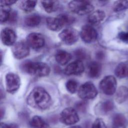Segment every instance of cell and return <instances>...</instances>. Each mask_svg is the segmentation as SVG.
<instances>
[{
  "label": "cell",
  "instance_id": "obj_30",
  "mask_svg": "<svg viewBox=\"0 0 128 128\" xmlns=\"http://www.w3.org/2000/svg\"><path fill=\"white\" fill-rule=\"evenodd\" d=\"M74 55L77 59L76 60L82 61L86 57V52L83 49L79 48L75 51Z\"/></svg>",
  "mask_w": 128,
  "mask_h": 128
},
{
  "label": "cell",
  "instance_id": "obj_35",
  "mask_svg": "<svg viewBox=\"0 0 128 128\" xmlns=\"http://www.w3.org/2000/svg\"><path fill=\"white\" fill-rule=\"evenodd\" d=\"M104 56H105L104 53L102 51L98 52L96 54V57L98 60H102L104 58Z\"/></svg>",
  "mask_w": 128,
  "mask_h": 128
},
{
  "label": "cell",
  "instance_id": "obj_31",
  "mask_svg": "<svg viewBox=\"0 0 128 128\" xmlns=\"http://www.w3.org/2000/svg\"><path fill=\"white\" fill-rule=\"evenodd\" d=\"M118 38L123 42H128V32H121L118 34Z\"/></svg>",
  "mask_w": 128,
  "mask_h": 128
},
{
  "label": "cell",
  "instance_id": "obj_24",
  "mask_svg": "<svg viewBox=\"0 0 128 128\" xmlns=\"http://www.w3.org/2000/svg\"><path fill=\"white\" fill-rule=\"evenodd\" d=\"M41 22L40 16L36 14L28 16L24 19L25 24L29 27H34L38 26Z\"/></svg>",
  "mask_w": 128,
  "mask_h": 128
},
{
  "label": "cell",
  "instance_id": "obj_6",
  "mask_svg": "<svg viewBox=\"0 0 128 128\" xmlns=\"http://www.w3.org/2000/svg\"><path fill=\"white\" fill-rule=\"evenodd\" d=\"M78 96L82 100H90L96 96L98 90L92 82H86L78 88Z\"/></svg>",
  "mask_w": 128,
  "mask_h": 128
},
{
  "label": "cell",
  "instance_id": "obj_27",
  "mask_svg": "<svg viewBox=\"0 0 128 128\" xmlns=\"http://www.w3.org/2000/svg\"><path fill=\"white\" fill-rule=\"evenodd\" d=\"M128 8V0H117L116 1L112 6V9L116 12L122 11Z\"/></svg>",
  "mask_w": 128,
  "mask_h": 128
},
{
  "label": "cell",
  "instance_id": "obj_13",
  "mask_svg": "<svg viewBox=\"0 0 128 128\" xmlns=\"http://www.w3.org/2000/svg\"><path fill=\"white\" fill-rule=\"evenodd\" d=\"M0 38L2 43L4 45L10 46L15 44L16 36L14 30L6 28L2 30Z\"/></svg>",
  "mask_w": 128,
  "mask_h": 128
},
{
  "label": "cell",
  "instance_id": "obj_23",
  "mask_svg": "<svg viewBox=\"0 0 128 128\" xmlns=\"http://www.w3.org/2000/svg\"><path fill=\"white\" fill-rule=\"evenodd\" d=\"M41 2L44 10L48 13L54 12L58 8L59 3L58 1H42Z\"/></svg>",
  "mask_w": 128,
  "mask_h": 128
},
{
  "label": "cell",
  "instance_id": "obj_32",
  "mask_svg": "<svg viewBox=\"0 0 128 128\" xmlns=\"http://www.w3.org/2000/svg\"><path fill=\"white\" fill-rule=\"evenodd\" d=\"M0 128H18V125L16 124H6L4 122H0Z\"/></svg>",
  "mask_w": 128,
  "mask_h": 128
},
{
  "label": "cell",
  "instance_id": "obj_36",
  "mask_svg": "<svg viewBox=\"0 0 128 128\" xmlns=\"http://www.w3.org/2000/svg\"><path fill=\"white\" fill-rule=\"evenodd\" d=\"M68 128H82V127L79 126H70Z\"/></svg>",
  "mask_w": 128,
  "mask_h": 128
},
{
  "label": "cell",
  "instance_id": "obj_10",
  "mask_svg": "<svg viewBox=\"0 0 128 128\" xmlns=\"http://www.w3.org/2000/svg\"><path fill=\"white\" fill-rule=\"evenodd\" d=\"M80 35L82 40L86 43L93 42L98 38L96 30L90 24L84 26L81 29Z\"/></svg>",
  "mask_w": 128,
  "mask_h": 128
},
{
  "label": "cell",
  "instance_id": "obj_28",
  "mask_svg": "<svg viewBox=\"0 0 128 128\" xmlns=\"http://www.w3.org/2000/svg\"><path fill=\"white\" fill-rule=\"evenodd\" d=\"M78 86V82L74 80H69L66 84V88L70 94H74L76 92Z\"/></svg>",
  "mask_w": 128,
  "mask_h": 128
},
{
  "label": "cell",
  "instance_id": "obj_4",
  "mask_svg": "<svg viewBox=\"0 0 128 128\" xmlns=\"http://www.w3.org/2000/svg\"><path fill=\"white\" fill-rule=\"evenodd\" d=\"M117 86L115 77L112 75L106 76L100 82L99 86L101 91L106 95H112L116 91Z\"/></svg>",
  "mask_w": 128,
  "mask_h": 128
},
{
  "label": "cell",
  "instance_id": "obj_7",
  "mask_svg": "<svg viewBox=\"0 0 128 128\" xmlns=\"http://www.w3.org/2000/svg\"><path fill=\"white\" fill-rule=\"evenodd\" d=\"M80 34L74 28H68L64 29L59 34V38L64 44L68 45L75 43L78 39Z\"/></svg>",
  "mask_w": 128,
  "mask_h": 128
},
{
  "label": "cell",
  "instance_id": "obj_15",
  "mask_svg": "<svg viewBox=\"0 0 128 128\" xmlns=\"http://www.w3.org/2000/svg\"><path fill=\"white\" fill-rule=\"evenodd\" d=\"M46 23L48 28L52 31H58L65 26L62 20L59 15L56 18H46Z\"/></svg>",
  "mask_w": 128,
  "mask_h": 128
},
{
  "label": "cell",
  "instance_id": "obj_5",
  "mask_svg": "<svg viewBox=\"0 0 128 128\" xmlns=\"http://www.w3.org/2000/svg\"><path fill=\"white\" fill-rule=\"evenodd\" d=\"M79 116L76 109L68 107L64 109L60 114V120L64 124L72 125L79 121Z\"/></svg>",
  "mask_w": 128,
  "mask_h": 128
},
{
  "label": "cell",
  "instance_id": "obj_33",
  "mask_svg": "<svg viewBox=\"0 0 128 128\" xmlns=\"http://www.w3.org/2000/svg\"><path fill=\"white\" fill-rule=\"evenodd\" d=\"M16 1L13 0H2L0 1V6H9L10 5L16 2Z\"/></svg>",
  "mask_w": 128,
  "mask_h": 128
},
{
  "label": "cell",
  "instance_id": "obj_12",
  "mask_svg": "<svg viewBox=\"0 0 128 128\" xmlns=\"http://www.w3.org/2000/svg\"><path fill=\"white\" fill-rule=\"evenodd\" d=\"M84 70V65L82 61L76 60L68 64L64 70L66 74L79 75L82 74Z\"/></svg>",
  "mask_w": 128,
  "mask_h": 128
},
{
  "label": "cell",
  "instance_id": "obj_18",
  "mask_svg": "<svg viewBox=\"0 0 128 128\" xmlns=\"http://www.w3.org/2000/svg\"><path fill=\"white\" fill-rule=\"evenodd\" d=\"M88 75L91 78H97L100 74L102 71V66L100 64L97 62H91L88 68Z\"/></svg>",
  "mask_w": 128,
  "mask_h": 128
},
{
  "label": "cell",
  "instance_id": "obj_3",
  "mask_svg": "<svg viewBox=\"0 0 128 128\" xmlns=\"http://www.w3.org/2000/svg\"><path fill=\"white\" fill-rule=\"evenodd\" d=\"M68 6L71 12L78 15L88 14L94 10V6L88 1L72 0L69 2Z\"/></svg>",
  "mask_w": 128,
  "mask_h": 128
},
{
  "label": "cell",
  "instance_id": "obj_16",
  "mask_svg": "<svg viewBox=\"0 0 128 128\" xmlns=\"http://www.w3.org/2000/svg\"><path fill=\"white\" fill-rule=\"evenodd\" d=\"M106 14L103 10H96L92 12L88 18L90 25H97L100 24L105 18Z\"/></svg>",
  "mask_w": 128,
  "mask_h": 128
},
{
  "label": "cell",
  "instance_id": "obj_25",
  "mask_svg": "<svg viewBox=\"0 0 128 128\" xmlns=\"http://www.w3.org/2000/svg\"><path fill=\"white\" fill-rule=\"evenodd\" d=\"M36 2L35 0H22L20 2V8L26 12H30L34 10Z\"/></svg>",
  "mask_w": 128,
  "mask_h": 128
},
{
  "label": "cell",
  "instance_id": "obj_29",
  "mask_svg": "<svg viewBox=\"0 0 128 128\" xmlns=\"http://www.w3.org/2000/svg\"><path fill=\"white\" fill-rule=\"evenodd\" d=\"M92 128H106V126L102 118H97L93 122Z\"/></svg>",
  "mask_w": 128,
  "mask_h": 128
},
{
  "label": "cell",
  "instance_id": "obj_11",
  "mask_svg": "<svg viewBox=\"0 0 128 128\" xmlns=\"http://www.w3.org/2000/svg\"><path fill=\"white\" fill-rule=\"evenodd\" d=\"M26 42L28 45L34 49H39L42 48L45 43L44 36L39 33L32 32L26 37Z\"/></svg>",
  "mask_w": 128,
  "mask_h": 128
},
{
  "label": "cell",
  "instance_id": "obj_2",
  "mask_svg": "<svg viewBox=\"0 0 128 128\" xmlns=\"http://www.w3.org/2000/svg\"><path fill=\"white\" fill-rule=\"evenodd\" d=\"M22 68L27 74L37 77L47 76L50 72L49 66L42 62L28 61L24 63Z\"/></svg>",
  "mask_w": 128,
  "mask_h": 128
},
{
  "label": "cell",
  "instance_id": "obj_22",
  "mask_svg": "<svg viewBox=\"0 0 128 128\" xmlns=\"http://www.w3.org/2000/svg\"><path fill=\"white\" fill-rule=\"evenodd\" d=\"M30 126L32 128H48V124L40 116H34L29 122Z\"/></svg>",
  "mask_w": 128,
  "mask_h": 128
},
{
  "label": "cell",
  "instance_id": "obj_21",
  "mask_svg": "<svg viewBox=\"0 0 128 128\" xmlns=\"http://www.w3.org/2000/svg\"><path fill=\"white\" fill-rule=\"evenodd\" d=\"M128 98V88L125 86H120L118 88L116 94L115 100L118 104L124 102Z\"/></svg>",
  "mask_w": 128,
  "mask_h": 128
},
{
  "label": "cell",
  "instance_id": "obj_1",
  "mask_svg": "<svg viewBox=\"0 0 128 128\" xmlns=\"http://www.w3.org/2000/svg\"><path fill=\"white\" fill-rule=\"evenodd\" d=\"M28 106L39 110H45L52 104V98L48 93L42 87L34 88L26 98Z\"/></svg>",
  "mask_w": 128,
  "mask_h": 128
},
{
  "label": "cell",
  "instance_id": "obj_8",
  "mask_svg": "<svg viewBox=\"0 0 128 128\" xmlns=\"http://www.w3.org/2000/svg\"><path fill=\"white\" fill-rule=\"evenodd\" d=\"M30 52V46L26 42L22 40L15 43L12 48V54L17 59L26 58L29 54Z\"/></svg>",
  "mask_w": 128,
  "mask_h": 128
},
{
  "label": "cell",
  "instance_id": "obj_17",
  "mask_svg": "<svg viewBox=\"0 0 128 128\" xmlns=\"http://www.w3.org/2000/svg\"><path fill=\"white\" fill-rule=\"evenodd\" d=\"M128 120L126 116L122 114H116L112 118V128H126Z\"/></svg>",
  "mask_w": 128,
  "mask_h": 128
},
{
  "label": "cell",
  "instance_id": "obj_19",
  "mask_svg": "<svg viewBox=\"0 0 128 128\" xmlns=\"http://www.w3.org/2000/svg\"><path fill=\"white\" fill-rule=\"evenodd\" d=\"M115 75L120 78L128 77V62H120L114 70Z\"/></svg>",
  "mask_w": 128,
  "mask_h": 128
},
{
  "label": "cell",
  "instance_id": "obj_20",
  "mask_svg": "<svg viewBox=\"0 0 128 128\" xmlns=\"http://www.w3.org/2000/svg\"><path fill=\"white\" fill-rule=\"evenodd\" d=\"M72 57V56L70 53L63 50H58L55 55V58L56 62L62 66L68 63L71 60Z\"/></svg>",
  "mask_w": 128,
  "mask_h": 128
},
{
  "label": "cell",
  "instance_id": "obj_14",
  "mask_svg": "<svg viewBox=\"0 0 128 128\" xmlns=\"http://www.w3.org/2000/svg\"><path fill=\"white\" fill-rule=\"evenodd\" d=\"M114 108V102L110 100H106L98 104L95 107V112L98 115H106L111 112Z\"/></svg>",
  "mask_w": 128,
  "mask_h": 128
},
{
  "label": "cell",
  "instance_id": "obj_26",
  "mask_svg": "<svg viewBox=\"0 0 128 128\" xmlns=\"http://www.w3.org/2000/svg\"><path fill=\"white\" fill-rule=\"evenodd\" d=\"M11 11L12 10L10 8L9 6H0V20L1 23H4L8 21Z\"/></svg>",
  "mask_w": 128,
  "mask_h": 128
},
{
  "label": "cell",
  "instance_id": "obj_9",
  "mask_svg": "<svg viewBox=\"0 0 128 128\" xmlns=\"http://www.w3.org/2000/svg\"><path fill=\"white\" fill-rule=\"evenodd\" d=\"M6 91L10 94L16 92L20 86V78L18 76L13 72L6 74L5 78Z\"/></svg>",
  "mask_w": 128,
  "mask_h": 128
},
{
  "label": "cell",
  "instance_id": "obj_34",
  "mask_svg": "<svg viewBox=\"0 0 128 128\" xmlns=\"http://www.w3.org/2000/svg\"><path fill=\"white\" fill-rule=\"evenodd\" d=\"M85 103L84 102H80L76 104V108L80 111H84L85 109Z\"/></svg>",
  "mask_w": 128,
  "mask_h": 128
}]
</instances>
